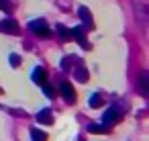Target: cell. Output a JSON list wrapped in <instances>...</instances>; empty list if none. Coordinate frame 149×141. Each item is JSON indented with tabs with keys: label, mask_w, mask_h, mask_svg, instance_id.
<instances>
[{
	"label": "cell",
	"mask_w": 149,
	"mask_h": 141,
	"mask_svg": "<svg viewBox=\"0 0 149 141\" xmlns=\"http://www.w3.org/2000/svg\"><path fill=\"white\" fill-rule=\"evenodd\" d=\"M61 92H63V98H65L68 102H74V100H76V96H74V88H72L70 84L63 82V84H61Z\"/></svg>",
	"instance_id": "6da1fadb"
},
{
	"label": "cell",
	"mask_w": 149,
	"mask_h": 141,
	"mask_svg": "<svg viewBox=\"0 0 149 141\" xmlns=\"http://www.w3.org/2000/svg\"><path fill=\"white\" fill-rule=\"evenodd\" d=\"M0 29L6 31V33H19V27H17L15 21H2L0 23Z\"/></svg>",
	"instance_id": "7a4b0ae2"
},
{
	"label": "cell",
	"mask_w": 149,
	"mask_h": 141,
	"mask_svg": "<svg viewBox=\"0 0 149 141\" xmlns=\"http://www.w3.org/2000/svg\"><path fill=\"white\" fill-rule=\"evenodd\" d=\"M31 29H33V31H37L39 35H49V29H45V23H43V21L31 23Z\"/></svg>",
	"instance_id": "3957f363"
},
{
	"label": "cell",
	"mask_w": 149,
	"mask_h": 141,
	"mask_svg": "<svg viewBox=\"0 0 149 141\" xmlns=\"http://www.w3.org/2000/svg\"><path fill=\"white\" fill-rule=\"evenodd\" d=\"M33 80H35V82H43V80H45V72H43V68L33 70Z\"/></svg>",
	"instance_id": "277c9868"
},
{
	"label": "cell",
	"mask_w": 149,
	"mask_h": 141,
	"mask_svg": "<svg viewBox=\"0 0 149 141\" xmlns=\"http://www.w3.org/2000/svg\"><path fill=\"white\" fill-rule=\"evenodd\" d=\"M80 17H82V21H86L88 29H92V19H90V15H88V10H86V8H82V10H80Z\"/></svg>",
	"instance_id": "5b68a950"
},
{
	"label": "cell",
	"mask_w": 149,
	"mask_h": 141,
	"mask_svg": "<svg viewBox=\"0 0 149 141\" xmlns=\"http://www.w3.org/2000/svg\"><path fill=\"white\" fill-rule=\"evenodd\" d=\"M139 88H141V92H143V94L147 92V74H143V76H141V82H139Z\"/></svg>",
	"instance_id": "8992f818"
},
{
	"label": "cell",
	"mask_w": 149,
	"mask_h": 141,
	"mask_svg": "<svg viewBox=\"0 0 149 141\" xmlns=\"http://www.w3.org/2000/svg\"><path fill=\"white\" fill-rule=\"evenodd\" d=\"M37 119H39L41 123H51V121H53V117H51L49 112H41V114H39Z\"/></svg>",
	"instance_id": "52a82bcc"
},
{
	"label": "cell",
	"mask_w": 149,
	"mask_h": 141,
	"mask_svg": "<svg viewBox=\"0 0 149 141\" xmlns=\"http://www.w3.org/2000/svg\"><path fill=\"white\" fill-rule=\"evenodd\" d=\"M76 78H78L80 82H86V80H88V74H86V70H78V72H76Z\"/></svg>",
	"instance_id": "ba28073f"
},
{
	"label": "cell",
	"mask_w": 149,
	"mask_h": 141,
	"mask_svg": "<svg viewBox=\"0 0 149 141\" xmlns=\"http://www.w3.org/2000/svg\"><path fill=\"white\" fill-rule=\"evenodd\" d=\"M33 139H37V141H45L47 137H45V133H41V131L33 129Z\"/></svg>",
	"instance_id": "9c48e42d"
},
{
	"label": "cell",
	"mask_w": 149,
	"mask_h": 141,
	"mask_svg": "<svg viewBox=\"0 0 149 141\" xmlns=\"http://www.w3.org/2000/svg\"><path fill=\"white\" fill-rule=\"evenodd\" d=\"M45 94H47V96H55V90H53V86H45Z\"/></svg>",
	"instance_id": "30bf717a"
},
{
	"label": "cell",
	"mask_w": 149,
	"mask_h": 141,
	"mask_svg": "<svg viewBox=\"0 0 149 141\" xmlns=\"http://www.w3.org/2000/svg\"><path fill=\"white\" fill-rule=\"evenodd\" d=\"M90 104H92V106H96V104H100V96H94V98L90 100Z\"/></svg>",
	"instance_id": "8fae6325"
},
{
	"label": "cell",
	"mask_w": 149,
	"mask_h": 141,
	"mask_svg": "<svg viewBox=\"0 0 149 141\" xmlns=\"http://www.w3.org/2000/svg\"><path fill=\"white\" fill-rule=\"evenodd\" d=\"M10 59H13V61H10V64H13V66H17V64H21V59H19V57H17V55H10Z\"/></svg>",
	"instance_id": "7c38bea8"
}]
</instances>
